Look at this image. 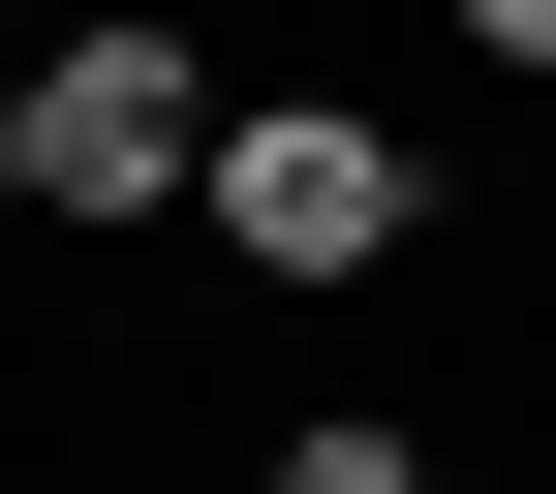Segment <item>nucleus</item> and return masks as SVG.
<instances>
[{"mask_svg": "<svg viewBox=\"0 0 556 494\" xmlns=\"http://www.w3.org/2000/svg\"><path fill=\"white\" fill-rule=\"evenodd\" d=\"M464 31H495V62H556V0H464Z\"/></svg>", "mask_w": 556, "mask_h": 494, "instance_id": "nucleus-5", "label": "nucleus"}, {"mask_svg": "<svg viewBox=\"0 0 556 494\" xmlns=\"http://www.w3.org/2000/svg\"><path fill=\"white\" fill-rule=\"evenodd\" d=\"M217 248H248V278H371V248H402V155L278 93V124H217Z\"/></svg>", "mask_w": 556, "mask_h": 494, "instance_id": "nucleus-2", "label": "nucleus"}, {"mask_svg": "<svg viewBox=\"0 0 556 494\" xmlns=\"http://www.w3.org/2000/svg\"><path fill=\"white\" fill-rule=\"evenodd\" d=\"M278 494H433V464H402V433H278Z\"/></svg>", "mask_w": 556, "mask_h": 494, "instance_id": "nucleus-3", "label": "nucleus"}, {"mask_svg": "<svg viewBox=\"0 0 556 494\" xmlns=\"http://www.w3.org/2000/svg\"><path fill=\"white\" fill-rule=\"evenodd\" d=\"M31 217H217V93L155 31H62L31 62Z\"/></svg>", "mask_w": 556, "mask_h": 494, "instance_id": "nucleus-1", "label": "nucleus"}, {"mask_svg": "<svg viewBox=\"0 0 556 494\" xmlns=\"http://www.w3.org/2000/svg\"><path fill=\"white\" fill-rule=\"evenodd\" d=\"M0 217H31V62H0Z\"/></svg>", "mask_w": 556, "mask_h": 494, "instance_id": "nucleus-4", "label": "nucleus"}]
</instances>
